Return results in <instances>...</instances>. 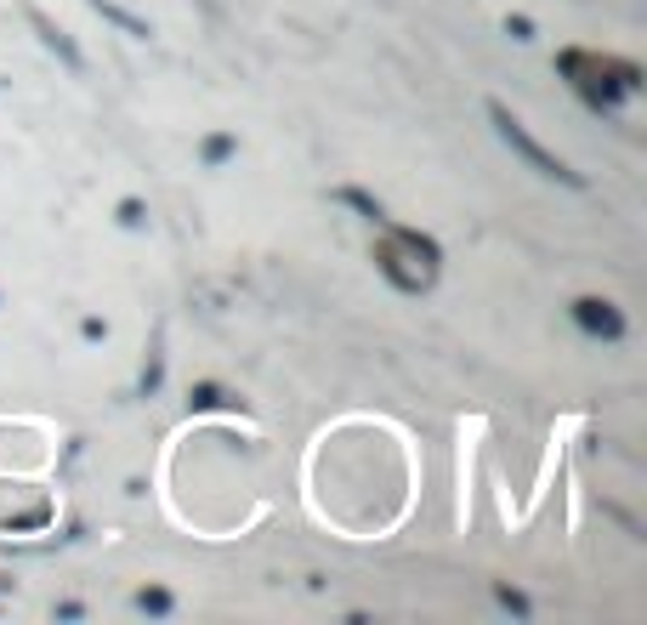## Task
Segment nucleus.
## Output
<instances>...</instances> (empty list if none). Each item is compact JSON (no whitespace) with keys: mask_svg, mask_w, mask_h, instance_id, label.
I'll use <instances>...</instances> for the list:
<instances>
[{"mask_svg":"<svg viewBox=\"0 0 647 625\" xmlns=\"http://www.w3.org/2000/svg\"><path fill=\"white\" fill-rule=\"evenodd\" d=\"M97 12H102V17H114V24H120V29H131V34H148V24H142V17L120 12V6H108V0H97Z\"/></svg>","mask_w":647,"mask_h":625,"instance_id":"20e7f679","label":"nucleus"},{"mask_svg":"<svg viewBox=\"0 0 647 625\" xmlns=\"http://www.w3.org/2000/svg\"><path fill=\"white\" fill-rule=\"evenodd\" d=\"M579 325H585V330H602V336H624V318L613 313V301H596V296H585V301H579Z\"/></svg>","mask_w":647,"mask_h":625,"instance_id":"f03ea898","label":"nucleus"},{"mask_svg":"<svg viewBox=\"0 0 647 625\" xmlns=\"http://www.w3.org/2000/svg\"><path fill=\"white\" fill-rule=\"evenodd\" d=\"M29 17H34V29H40V34H46V46H52V52H63V63H69V69H80V52H74V40H69V34H63V29L52 24V17H46V12H40V6H29Z\"/></svg>","mask_w":647,"mask_h":625,"instance_id":"7ed1b4c3","label":"nucleus"},{"mask_svg":"<svg viewBox=\"0 0 647 625\" xmlns=\"http://www.w3.org/2000/svg\"><path fill=\"white\" fill-rule=\"evenodd\" d=\"M488 114H494V125H500V137H506V142H511V148H517V154H523L534 171H546V177H556V182H579V177H574V171H568L563 160H556V154H546V148H539V142L523 132V120H517V114L506 109V103H488Z\"/></svg>","mask_w":647,"mask_h":625,"instance_id":"f257e3e1","label":"nucleus"}]
</instances>
